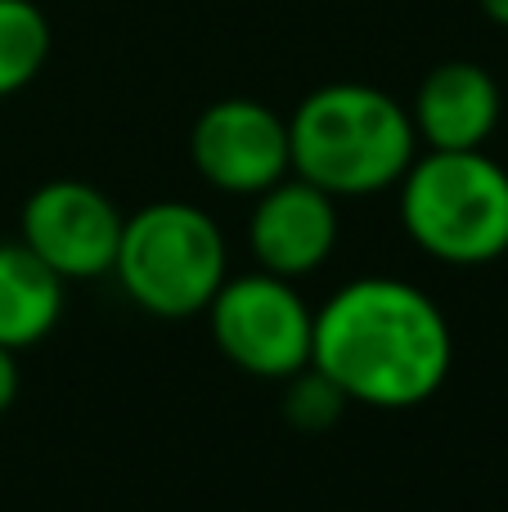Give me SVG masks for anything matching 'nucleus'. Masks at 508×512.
<instances>
[{
	"label": "nucleus",
	"instance_id": "nucleus-4",
	"mask_svg": "<svg viewBox=\"0 0 508 512\" xmlns=\"http://www.w3.org/2000/svg\"><path fill=\"white\" fill-rule=\"evenodd\" d=\"M225 234L194 203H149L122 221L113 274L126 297L158 319H189L212 306L216 288L230 279Z\"/></svg>",
	"mask_w": 508,
	"mask_h": 512
},
{
	"label": "nucleus",
	"instance_id": "nucleus-11",
	"mask_svg": "<svg viewBox=\"0 0 508 512\" xmlns=\"http://www.w3.org/2000/svg\"><path fill=\"white\" fill-rule=\"evenodd\" d=\"M50 59V23L32 0H0V99L18 95Z\"/></svg>",
	"mask_w": 508,
	"mask_h": 512
},
{
	"label": "nucleus",
	"instance_id": "nucleus-12",
	"mask_svg": "<svg viewBox=\"0 0 508 512\" xmlns=\"http://www.w3.org/2000/svg\"><path fill=\"white\" fill-rule=\"evenodd\" d=\"M297 378H302V373H297ZM342 400H347V396H342L333 382H324L320 373L311 369V378H302V382L293 387V396H288V418L324 427V423H333V418H338Z\"/></svg>",
	"mask_w": 508,
	"mask_h": 512
},
{
	"label": "nucleus",
	"instance_id": "nucleus-6",
	"mask_svg": "<svg viewBox=\"0 0 508 512\" xmlns=\"http://www.w3.org/2000/svg\"><path fill=\"white\" fill-rule=\"evenodd\" d=\"M126 216L104 189L86 180H50L32 189L18 216V239L27 243L63 283L99 279L113 270Z\"/></svg>",
	"mask_w": 508,
	"mask_h": 512
},
{
	"label": "nucleus",
	"instance_id": "nucleus-14",
	"mask_svg": "<svg viewBox=\"0 0 508 512\" xmlns=\"http://www.w3.org/2000/svg\"><path fill=\"white\" fill-rule=\"evenodd\" d=\"M482 9L495 18L500 27H508V0H482Z\"/></svg>",
	"mask_w": 508,
	"mask_h": 512
},
{
	"label": "nucleus",
	"instance_id": "nucleus-5",
	"mask_svg": "<svg viewBox=\"0 0 508 512\" xmlns=\"http://www.w3.org/2000/svg\"><path fill=\"white\" fill-rule=\"evenodd\" d=\"M203 315L212 319V337L234 369L252 378H297L311 369L315 310L293 279L270 270L225 279Z\"/></svg>",
	"mask_w": 508,
	"mask_h": 512
},
{
	"label": "nucleus",
	"instance_id": "nucleus-9",
	"mask_svg": "<svg viewBox=\"0 0 508 512\" xmlns=\"http://www.w3.org/2000/svg\"><path fill=\"white\" fill-rule=\"evenodd\" d=\"M410 122L428 149H482L500 122V86L477 63H441L423 77Z\"/></svg>",
	"mask_w": 508,
	"mask_h": 512
},
{
	"label": "nucleus",
	"instance_id": "nucleus-1",
	"mask_svg": "<svg viewBox=\"0 0 508 512\" xmlns=\"http://www.w3.org/2000/svg\"><path fill=\"white\" fill-rule=\"evenodd\" d=\"M455 360L441 306L401 279H356L315 310L311 369L347 400L410 409L437 396Z\"/></svg>",
	"mask_w": 508,
	"mask_h": 512
},
{
	"label": "nucleus",
	"instance_id": "nucleus-3",
	"mask_svg": "<svg viewBox=\"0 0 508 512\" xmlns=\"http://www.w3.org/2000/svg\"><path fill=\"white\" fill-rule=\"evenodd\" d=\"M405 234L450 265L508 252V171L482 149H428L401 180Z\"/></svg>",
	"mask_w": 508,
	"mask_h": 512
},
{
	"label": "nucleus",
	"instance_id": "nucleus-7",
	"mask_svg": "<svg viewBox=\"0 0 508 512\" xmlns=\"http://www.w3.org/2000/svg\"><path fill=\"white\" fill-rule=\"evenodd\" d=\"M189 153L198 176L225 194L257 198L293 171L288 122L257 99H216L212 108H203L189 135Z\"/></svg>",
	"mask_w": 508,
	"mask_h": 512
},
{
	"label": "nucleus",
	"instance_id": "nucleus-10",
	"mask_svg": "<svg viewBox=\"0 0 508 512\" xmlns=\"http://www.w3.org/2000/svg\"><path fill=\"white\" fill-rule=\"evenodd\" d=\"M63 315V279L23 239L0 243V346L27 351Z\"/></svg>",
	"mask_w": 508,
	"mask_h": 512
},
{
	"label": "nucleus",
	"instance_id": "nucleus-13",
	"mask_svg": "<svg viewBox=\"0 0 508 512\" xmlns=\"http://www.w3.org/2000/svg\"><path fill=\"white\" fill-rule=\"evenodd\" d=\"M14 396H18V351L0 346V414L14 405Z\"/></svg>",
	"mask_w": 508,
	"mask_h": 512
},
{
	"label": "nucleus",
	"instance_id": "nucleus-2",
	"mask_svg": "<svg viewBox=\"0 0 508 512\" xmlns=\"http://www.w3.org/2000/svg\"><path fill=\"white\" fill-rule=\"evenodd\" d=\"M419 135L387 90L360 81H333L297 104L288 117L293 176L333 198H365L392 189L410 171Z\"/></svg>",
	"mask_w": 508,
	"mask_h": 512
},
{
	"label": "nucleus",
	"instance_id": "nucleus-8",
	"mask_svg": "<svg viewBox=\"0 0 508 512\" xmlns=\"http://www.w3.org/2000/svg\"><path fill=\"white\" fill-rule=\"evenodd\" d=\"M333 243H338V207L320 185L284 176L257 194L248 221V248L261 270L279 274V279H302L329 261Z\"/></svg>",
	"mask_w": 508,
	"mask_h": 512
}]
</instances>
